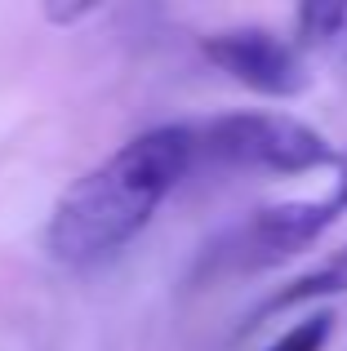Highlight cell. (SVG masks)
<instances>
[{
  "instance_id": "6da1fadb",
  "label": "cell",
  "mask_w": 347,
  "mask_h": 351,
  "mask_svg": "<svg viewBox=\"0 0 347 351\" xmlns=\"http://www.w3.org/2000/svg\"><path fill=\"white\" fill-rule=\"evenodd\" d=\"M196 169L187 120L156 125L121 143L58 196L45 227V249L62 267H103L147 232L160 205Z\"/></svg>"
},
{
  "instance_id": "3957f363",
  "label": "cell",
  "mask_w": 347,
  "mask_h": 351,
  "mask_svg": "<svg viewBox=\"0 0 347 351\" xmlns=\"http://www.w3.org/2000/svg\"><path fill=\"white\" fill-rule=\"evenodd\" d=\"M343 214H347V169L334 173V182L316 196L254 209L241 227L227 232V245L214 249V258L232 271H263V267H276L312 249Z\"/></svg>"
},
{
  "instance_id": "7a4b0ae2",
  "label": "cell",
  "mask_w": 347,
  "mask_h": 351,
  "mask_svg": "<svg viewBox=\"0 0 347 351\" xmlns=\"http://www.w3.org/2000/svg\"><path fill=\"white\" fill-rule=\"evenodd\" d=\"M196 165H223L245 173H321L343 169V156L316 125L289 112H223L187 120Z\"/></svg>"
},
{
  "instance_id": "8992f818",
  "label": "cell",
  "mask_w": 347,
  "mask_h": 351,
  "mask_svg": "<svg viewBox=\"0 0 347 351\" xmlns=\"http://www.w3.org/2000/svg\"><path fill=\"white\" fill-rule=\"evenodd\" d=\"M298 23V49H316L325 58L347 62V5L330 0V5H303L294 14Z\"/></svg>"
},
{
  "instance_id": "52a82bcc",
  "label": "cell",
  "mask_w": 347,
  "mask_h": 351,
  "mask_svg": "<svg viewBox=\"0 0 347 351\" xmlns=\"http://www.w3.org/2000/svg\"><path fill=\"white\" fill-rule=\"evenodd\" d=\"M330 329H334V316H330V311H312V316H298L294 325H289L267 351H321L325 343H330Z\"/></svg>"
},
{
  "instance_id": "5b68a950",
  "label": "cell",
  "mask_w": 347,
  "mask_h": 351,
  "mask_svg": "<svg viewBox=\"0 0 347 351\" xmlns=\"http://www.w3.org/2000/svg\"><path fill=\"white\" fill-rule=\"evenodd\" d=\"M334 293H347V245L334 249L330 258H321L312 271L294 276L280 293H272V298L259 307V316L294 311V307H303V302H321V298H334Z\"/></svg>"
},
{
  "instance_id": "277c9868",
  "label": "cell",
  "mask_w": 347,
  "mask_h": 351,
  "mask_svg": "<svg viewBox=\"0 0 347 351\" xmlns=\"http://www.w3.org/2000/svg\"><path fill=\"white\" fill-rule=\"evenodd\" d=\"M200 53L214 62L223 76L245 85L259 98H298L307 89V62L303 49L267 27H223L200 40Z\"/></svg>"
}]
</instances>
